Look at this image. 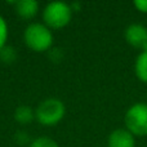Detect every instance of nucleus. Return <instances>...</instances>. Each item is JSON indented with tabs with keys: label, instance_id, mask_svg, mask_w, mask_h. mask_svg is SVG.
Masks as SVG:
<instances>
[{
	"label": "nucleus",
	"instance_id": "9b49d317",
	"mask_svg": "<svg viewBox=\"0 0 147 147\" xmlns=\"http://www.w3.org/2000/svg\"><path fill=\"white\" fill-rule=\"evenodd\" d=\"M0 59H1L3 63H13V62L17 59V52L13 47H8L5 45L4 48L0 51Z\"/></svg>",
	"mask_w": 147,
	"mask_h": 147
},
{
	"label": "nucleus",
	"instance_id": "9d476101",
	"mask_svg": "<svg viewBox=\"0 0 147 147\" xmlns=\"http://www.w3.org/2000/svg\"><path fill=\"white\" fill-rule=\"evenodd\" d=\"M28 147H59V145L51 137H36L28 143Z\"/></svg>",
	"mask_w": 147,
	"mask_h": 147
},
{
	"label": "nucleus",
	"instance_id": "f257e3e1",
	"mask_svg": "<svg viewBox=\"0 0 147 147\" xmlns=\"http://www.w3.org/2000/svg\"><path fill=\"white\" fill-rule=\"evenodd\" d=\"M53 31L43 22H31L23 31V43L35 53L49 52L53 48Z\"/></svg>",
	"mask_w": 147,
	"mask_h": 147
},
{
	"label": "nucleus",
	"instance_id": "f8f14e48",
	"mask_svg": "<svg viewBox=\"0 0 147 147\" xmlns=\"http://www.w3.org/2000/svg\"><path fill=\"white\" fill-rule=\"evenodd\" d=\"M8 36H9V27L8 22L1 14H0V51L7 45Z\"/></svg>",
	"mask_w": 147,
	"mask_h": 147
},
{
	"label": "nucleus",
	"instance_id": "7ed1b4c3",
	"mask_svg": "<svg viewBox=\"0 0 147 147\" xmlns=\"http://www.w3.org/2000/svg\"><path fill=\"white\" fill-rule=\"evenodd\" d=\"M72 9L69 3L65 1H51L41 10L43 23L53 30H61L66 27L72 20Z\"/></svg>",
	"mask_w": 147,
	"mask_h": 147
},
{
	"label": "nucleus",
	"instance_id": "f03ea898",
	"mask_svg": "<svg viewBox=\"0 0 147 147\" xmlns=\"http://www.w3.org/2000/svg\"><path fill=\"white\" fill-rule=\"evenodd\" d=\"M66 106L63 101L56 97H49L39 102L35 107V120L43 127H54L63 120Z\"/></svg>",
	"mask_w": 147,
	"mask_h": 147
},
{
	"label": "nucleus",
	"instance_id": "20e7f679",
	"mask_svg": "<svg viewBox=\"0 0 147 147\" xmlns=\"http://www.w3.org/2000/svg\"><path fill=\"white\" fill-rule=\"evenodd\" d=\"M125 129L134 137H147V103L138 102L127 110L124 115Z\"/></svg>",
	"mask_w": 147,
	"mask_h": 147
},
{
	"label": "nucleus",
	"instance_id": "ddd939ff",
	"mask_svg": "<svg viewBox=\"0 0 147 147\" xmlns=\"http://www.w3.org/2000/svg\"><path fill=\"white\" fill-rule=\"evenodd\" d=\"M134 8L141 13H147V0H134L133 1Z\"/></svg>",
	"mask_w": 147,
	"mask_h": 147
},
{
	"label": "nucleus",
	"instance_id": "1a4fd4ad",
	"mask_svg": "<svg viewBox=\"0 0 147 147\" xmlns=\"http://www.w3.org/2000/svg\"><path fill=\"white\" fill-rule=\"evenodd\" d=\"M134 74L142 83H147V48L141 51L134 61Z\"/></svg>",
	"mask_w": 147,
	"mask_h": 147
},
{
	"label": "nucleus",
	"instance_id": "423d86ee",
	"mask_svg": "<svg viewBox=\"0 0 147 147\" xmlns=\"http://www.w3.org/2000/svg\"><path fill=\"white\" fill-rule=\"evenodd\" d=\"M107 147H136V137L125 128H117L110 133Z\"/></svg>",
	"mask_w": 147,
	"mask_h": 147
},
{
	"label": "nucleus",
	"instance_id": "39448f33",
	"mask_svg": "<svg viewBox=\"0 0 147 147\" xmlns=\"http://www.w3.org/2000/svg\"><path fill=\"white\" fill-rule=\"evenodd\" d=\"M125 41L140 51L147 48V27L141 23H130L124 31Z\"/></svg>",
	"mask_w": 147,
	"mask_h": 147
},
{
	"label": "nucleus",
	"instance_id": "6e6552de",
	"mask_svg": "<svg viewBox=\"0 0 147 147\" xmlns=\"http://www.w3.org/2000/svg\"><path fill=\"white\" fill-rule=\"evenodd\" d=\"M16 123L20 125H27L31 121L35 120V109L27 106V105H21L14 110L13 114Z\"/></svg>",
	"mask_w": 147,
	"mask_h": 147
},
{
	"label": "nucleus",
	"instance_id": "0eeeda50",
	"mask_svg": "<svg viewBox=\"0 0 147 147\" xmlns=\"http://www.w3.org/2000/svg\"><path fill=\"white\" fill-rule=\"evenodd\" d=\"M14 12L22 20H34L39 13V3L36 0H20L13 3Z\"/></svg>",
	"mask_w": 147,
	"mask_h": 147
}]
</instances>
